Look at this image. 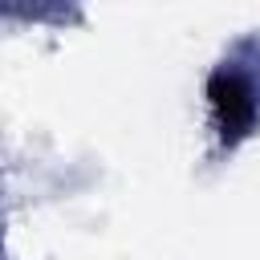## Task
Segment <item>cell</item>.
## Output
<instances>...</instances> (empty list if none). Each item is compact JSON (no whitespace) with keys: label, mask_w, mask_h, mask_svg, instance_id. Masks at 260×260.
Listing matches in <instances>:
<instances>
[{"label":"cell","mask_w":260,"mask_h":260,"mask_svg":"<svg viewBox=\"0 0 260 260\" xmlns=\"http://www.w3.org/2000/svg\"><path fill=\"white\" fill-rule=\"evenodd\" d=\"M207 98H211V110H215V130H219V138H223L228 146L240 142V138L256 126L260 106H256V85H252V77H244V73H236V69L223 65V69L211 73Z\"/></svg>","instance_id":"cell-1"}]
</instances>
